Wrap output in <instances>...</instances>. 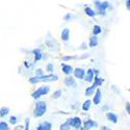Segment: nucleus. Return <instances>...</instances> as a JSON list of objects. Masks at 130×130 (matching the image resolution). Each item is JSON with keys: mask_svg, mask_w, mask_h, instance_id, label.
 Segmentation results:
<instances>
[{"mask_svg": "<svg viewBox=\"0 0 130 130\" xmlns=\"http://www.w3.org/2000/svg\"><path fill=\"white\" fill-rule=\"evenodd\" d=\"M47 112V103L45 101H37L34 109V116L36 118H41Z\"/></svg>", "mask_w": 130, "mask_h": 130, "instance_id": "obj_1", "label": "nucleus"}, {"mask_svg": "<svg viewBox=\"0 0 130 130\" xmlns=\"http://www.w3.org/2000/svg\"><path fill=\"white\" fill-rule=\"evenodd\" d=\"M91 106H92V100L86 99V100L82 103L81 108H82V110H83V111H89V110H90V108H91Z\"/></svg>", "mask_w": 130, "mask_h": 130, "instance_id": "obj_19", "label": "nucleus"}, {"mask_svg": "<svg viewBox=\"0 0 130 130\" xmlns=\"http://www.w3.org/2000/svg\"><path fill=\"white\" fill-rule=\"evenodd\" d=\"M84 13H85L86 16H89L91 18H94L97 15V12H95V10L92 7H89V6H85L84 7Z\"/></svg>", "mask_w": 130, "mask_h": 130, "instance_id": "obj_18", "label": "nucleus"}, {"mask_svg": "<svg viewBox=\"0 0 130 130\" xmlns=\"http://www.w3.org/2000/svg\"><path fill=\"white\" fill-rule=\"evenodd\" d=\"M68 123L70 125V127H73L75 129H79L82 127V121L79 117H73V118H70L68 119Z\"/></svg>", "mask_w": 130, "mask_h": 130, "instance_id": "obj_4", "label": "nucleus"}, {"mask_svg": "<svg viewBox=\"0 0 130 130\" xmlns=\"http://www.w3.org/2000/svg\"><path fill=\"white\" fill-rule=\"evenodd\" d=\"M94 4H95L97 10H98L97 14H99L101 16H105L106 9L111 8V4L108 1H98V0H96V1H94Z\"/></svg>", "mask_w": 130, "mask_h": 130, "instance_id": "obj_2", "label": "nucleus"}, {"mask_svg": "<svg viewBox=\"0 0 130 130\" xmlns=\"http://www.w3.org/2000/svg\"><path fill=\"white\" fill-rule=\"evenodd\" d=\"M39 82H51V81H56L58 80V76L55 74H47L43 75L41 77H38Z\"/></svg>", "mask_w": 130, "mask_h": 130, "instance_id": "obj_5", "label": "nucleus"}, {"mask_svg": "<svg viewBox=\"0 0 130 130\" xmlns=\"http://www.w3.org/2000/svg\"><path fill=\"white\" fill-rule=\"evenodd\" d=\"M97 126H98V123L94 120H92V119H88V120L82 122V129L83 130H91L92 128H95Z\"/></svg>", "mask_w": 130, "mask_h": 130, "instance_id": "obj_6", "label": "nucleus"}, {"mask_svg": "<svg viewBox=\"0 0 130 130\" xmlns=\"http://www.w3.org/2000/svg\"><path fill=\"white\" fill-rule=\"evenodd\" d=\"M46 71H48L49 74H53V71H54V64H53L52 62L47 63V66H46Z\"/></svg>", "mask_w": 130, "mask_h": 130, "instance_id": "obj_25", "label": "nucleus"}, {"mask_svg": "<svg viewBox=\"0 0 130 130\" xmlns=\"http://www.w3.org/2000/svg\"><path fill=\"white\" fill-rule=\"evenodd\" d=\"M51 129H52V124L47 121L39 124L37 127V130H51Z\"/></svg>", "mask_w": 130, "mask_h": 130, "instance_id": "obj_14", "label": "nucleus"}, {"mask_svg": "<svg viewBox=\"0 0 130 130\" xmlns=\"http://www.w3.org/2000/svg\"><path fill=\"white\" fill-rule=\"evenodd\" d=\"M72 14H70V13H68V14H66V15H64V17H63V20L64 21H67V22H68V21H70L71 19H72Z\"/></svg>", "mask_w": 130, "mask_h": 130, "instance_id": "obj_31", "label": "nucleus"}, {"mask_svg": "<svg viewBox=\"0 0 130 130\" xmlns=\"http://www.w3.org/2000/svg\"><path fill=\"white\" fill-rule=\"evenodd\" d=\"M95 92H96V90H95V89H93L92 86H89V88H86V89H85L84 94H85V96H86V97H90V96H94Z\"/></svg>", "mask_w": 130, "mask_h": 130, "instance_id": "obj_22", "label": "nucleus"}, {"mask_svg": "<svg viewBox=\"0 0 130 130\" xmlns=\"http://www.w3.org/2000/svg\"><path fill=\"white\" fill-rule=\"evenodd\" d=\"M22 129H23V126H17L15 128V130H22Z\"/></svg>", "mask_w": 130, "mask_h": 130, "instance_id": "obj_37", "label": "nucleus"}, {"mask_svg": "<svg viewBox=\"0 0 130 130\" xmlns=\"http://www.w3.org/2000/svg\"><path fill=\"white\" fill-rule=\"evenodd\" d=\"M106 119H107V120L109 121V122L113 123V124H117L118 121H119V117H118V115H116L115 112H111V111L106 112Z\"/></svg>", "mask_w": 130, "mask_h": 130, "instance_id": "obj_13", "label": "nucleus"}, {"mask_svg": "<svg viewBox=\"0 0 130 130\" xmlns=\"http://www.w3.org/2000/svg\"><path fill=\"white\" fill-rule=\"evenodd\" d=\"M102 34V27L100 25H95L93 27V36L97 37V36H99Z\"/></svg>", "mask_w": 130, "mask_h": 130, "instance_id": "obj_21", "label": "nucleus"}, {"mask_svg": "<svg viewBox=\"0 0 130 130\" xmlns=\"http://www.w3.org/2000/svg\"><path fill=\"white\" fill-rule=\"evenodd\" d=\"M0 130H9V126L5 121L0 122Z\"/></svg>", "mask_w": 130, "mask_h": 130, "instance_id": "obj_26", "label": "nucleus"}, {"mask_svg": "<svg viewBox=\"0 0 130 130\" xmlns=\"http://www.w3.org/2000/svg\"><path fill=\"white\" fill-rule=\"evenodd\" d=\"M101 100H102V93H101V90L100 89H97L94 96H93V101L92 103H94L95 105H99L101 103Z\"/></svg>", "mask_w": 130, "mask_h": 130, "instance_id": "obj_8", "label": "nucleus"}, {"mask_svg": "<svg viewBox=\"0 0 130 130\" xmlns=\"http://www.w3.org/2000/svg\"><path fill=\"white\" fill-rule=\"evenodd\" d=\"M9 112H10V109L8 107H6V106H2L1 108H0V117H1V118L6 117Z\"/></svg>", "mask_w": 130, "mask_h": 130, "instance_id": "obj_20", "label": "nucleus"}, {"mask_svg": "<svg viewBox=\"0 0 130 130\" xmlns=\"http://www.w3.org/2000/svg\"><path fill=\"white\" fill-rule=\"evenodd\" d=\"M59 130H70V125L68 123V121H66L64 123H62L59 127Z\"/></svg>", "mask_w": 130, "mask_h": 130, "instance_id": "obj_27", "label": "nucleus"}, {"mask_svg": "<svg viewBox=\"0 0 130 130\" xmlns=\"http://www.w3.org/2000/svg\"><path fill=\"white\" fill-rule=\"evenodd\" d=\"M29 127H30V120H29V118H26L25 125L23 126V130H29Z\"/></svg>", "mask_w": 130, "mask_h": 130, "instance_id": "obj_28", "label": "nucleus"}, {"mask_svg": "<svg viewBox=\"0 0 130 130\" xmlns=\"http://www.w3.org/2000/svg\"><path fill=\"white\" fill-rule=\"evenodd\" d=\"M60 38H61V41L68 42L70 40V29L69 28H63L61 34H60Z\"/></svg>", "mask_w": 130, "mask_h": 130, "instance_id": "obj_15", "label": "nucleus"}, {"mask_svg": "<svg viewBox=\"0 0 130 130\" xmlns=\"http://www.w3.org/2000/svg\"><path fill=\"white\" fill-rule=\"evenodd\" d=\"M32 53H34V55H35V61L37 62V61H39V60H41L42 58H43V52H42V50L41 49H39V48H37V49H34L31 51Z\"/></svg>", "mask_w": 130, "mask_h": 130, "instance_id": "obj_16", "label": "nucleus"}, {"mask_svg": "<svg viewBox=\"0 0 130 130\" xmlns=\"http://www.w3.org/2000/svg\"><path fill=\"white\" fill-rule=\"evenodd\" d=\"M103 82H104V79H103V78H101V77H99V76H95L94 81H93V83H92L91 86H92L93 89L97 90V89H99V86H101V85L103 84Z\"/></svg>", "mask_w": 130, "mask_h": 130, "instance_id": "obj_12", "label": "nucleus"}, {"mask_svg": "<svg viewBox=\"0 0 130 130\" xmlns=\"http://www.w3.org/2000/svg\"><path fill=\"white\" fill-rule=\"evenodd\" d=\"M61 71L62 73L66 75V76H71V75L73 74V67L71 66V64H67V63H62L61 64Z\"/></svg>", "mask_w": 130, "mask_h": 130, "instance_id": "obj_10", "label": "nucleus"}, {"mask_svg": "<svg viewBox=\"0 0 130 130\" xmlns=\"http://www.w3.org/2000/svg\"><path fill=\"white\" fill-rule=\"evenodd\" d=\"M43 75H45V74H44V71H43V69L39 68V69L36 70V76H37V77H41V76H43Z\"/></svg>", "mask_w": 130, "mask_h": 130, "instance_id": "obj_30", "label": "nucleus"}, {"mask_svg": "<svg viewBox=\"0 0 130 130\" xmlns=\"http://www.w3.org/2000/svg\"><path fill=\"white\" fill-rule=\"evenodd\" d=\"M78 56L76 55H64V56H61V60L62 61H68V60H72V59H76Z\"/></svg>", "mask_w": 130, "mask_h": 130, "instance_id": "obj_24", "label": "nucleus"}, {"mask_svg": "<svg viewBox=\"0 0 130 130\" xmlns=\"http://www.w3.org/2000/svg\"><path fill=\"white\" fill-rule=\"evenodd\" d=\"M78 49H80V50H84V49H86V44H85V43H82L81 46H80Z\"/></svg>", "mask_w": 130, "mask_h": 130, "instance_id": "obj_34", "label": "nucleus"}, {"mask_svg": "<svg viewBox=\"0 0 130 130\" xmlns=\"http://www.w3.org/2000/svg\"><path fill=\"white\" fill-rule=\"evenodd\" d=\"M125 110H126V112L128 115H130V102H127L125 104Z\"/></svg>", "mask_w": 130, "mask_h": 130, "instance_id": "obj_32", "label": "nucleus"}, {"mask_svg": "<svg viewBox=\"0 0 130 130\" xmlns=\"http://www.w3.org/2000/svg\"><path fill=\"white\" fill-rule=\"evenodd\" d=\"M102 110L108 112V111H109V106H108V105H103L102 106Z\"/></svg>", "mask_w": 130, "mask_h": 130, "instance_id": "obj_33", "label": "nucleus"}, {"mask_svg": "<svg viewBox=\"0 0 130 130\" xmlns=\"http://www.w3.org/2000/svg\"><path fill=\"white\" fill-rule=\"evenodd\" d=\"M73 75H74V78L75 79H84L85 76V70L82 68H76L74 69L73 71Z\"/></svg>", "mask_w": 130, "mask_h": 130, "instance_id": "obj_7", "label": "nucleus"}, {"mask_svg": "<svg viewBox=\"0 0 130 130\" xmlns=\"http://www.w3.org/2000/svg\"><path fill=\"white\" fill-rule=\"evenodd\" d=\"M50 92V86L49 85H42L40 86L39 89H37L35 92H32L31 94V97L34 98L35 100H38L40 99L42 96H45V95H48Z\"/></svg>", "mask_w": 130, "mask_h": 130, "instance_id": "obj_3", "label": "nucleus"}, {"mask_svg": "<svg viewBox=\"0 0 130 130\" xmlns=\"http://www.w3.org/2000/svg\"><path fill=\"white\" fill-rule=\"evenodd\" d=\"M98 44H99V40H98V38L95 37V36H92V37L90 38V41H89V47L94 48V47H97V46H98Z\"/></svg>", "mask_w": 130, "mask_h": 130, "instance_id": "obj_17", "label": "nucleus"}, {"mask_svg": "<svg viewBox=\"0 0 130 130\" xmlns=\"http://www.w3.org/2000/svg\"><path fill=\"white\" fill-rule=\"evenodd\" d=\"M94 78H95V74H94V71H93V69H88L85 71V76H84V79L83 80H85L86 82H92L93 83V81H94Z\"/></svg>", "mask_w": 130, "mask_h": 130, "instance_id": "obj_11", "label": "nucleus"}, {"mask_svg": "<svg viewBox=\"0 0 130 130\" xmlns=\"http://www.w3.org/2000/svg\"><path fill=\"white\" fill-rule=\"evenodd\" d=\"M75 130H83V129H82V127H81V128H79V129H75Z\"/></svg>", "mask_w": 130, "mask_h": 130, "instance_id": "obj_39", "label": "nucleus"}, {"mask_svg": "<svg viewBox=\"0 0 130 130\" xmlns=\"http://www.w3.org/2000/svg\"><path fill=\"white\" fill-rule=\"evenodd\" d=\"M24 64H25V67H26V68H30V67H31V64H30V63H27V61H25Z\"/></svg>", "mask_w": 130, "mask_h": 130, "instance_id": "obj_38", "label": "nucleus"}, {"mask_svg": "<svg viewBox=\"0 0 130 130\" xmlns=\"http://www.w3.org/2000/svg\"><path fill=\"white\" fill-rule=\"evenodd\" d=\"M63 83L68 88H75L76 86V79L73 76H66L63 79Z\"/></svg>", "mask_w": 130, "mask_h": 130, "instance_id": "obj_9", "label": "nucleus"}, {"mask_svg": "<svg viewBox=\"0 0 130 130\" xmlns=\"http://www.w3.org/2000/svg\"><path fill=\"white\" fill-rule=\"evenodd\" d=\"M101 130H111V129L108 127V126H102L101 127Z\"/></svg>", "mask_w": 130, "mask_h": 130, "instance_id": "obj_36", "label": "nucleus"}, {"mask_svg": "<svg viewBox=\"0 0 130 130\" xmlns=\"http://www.w3.org/2000/svg\"><path fill=\"white\" fill-rule=\"evenodd\" d=\"M126 8L128 10H130V0H127L126 1Z\"/></svg>", "mask_w": 130, "mask_h": 130, "instance_id": "obj_35", "label": "nucleus"}, {"mask_svg": "<svg viewBox=\"0 0 130 130\" xmlns=\"http://www.w3.org/2000/svg\"><path fill=\"white\" fill-rule=\"evenodd\" d=\"M17 122H18V118L16 116H12V117L9 118V123L12 124V125H16Z\"/></svg>", "mask_w": 130, "mask_h": 130, "instance_id": "obj_29", "label": "nucleus"}, {"mask_svg": "<svg viewBox=\"0 0 130 130\" xmlns=\"http://www.w3.org/2000/svg\"><path fill=\"white\" fill-rule=\"evenodd\" d=\"M61 95H62V91L61 90H57V91H55L53 94H52V98L53 99H59L60 97H61Z\"/></svg>", "mask_w": 130, "mask_h": 130, "instance_id": "obj_23", "label": "nucleus"}]
</instances>
